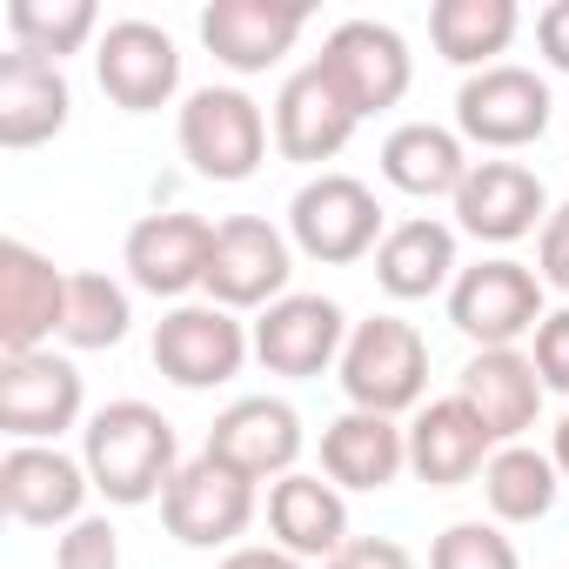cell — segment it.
Masks as SVG:
<instances>
[{"mask_svg":"<svg viewBox=\"0 0 569 569\" xmlns=\"http://www.w3.org/2000/svg\"><path fill=\"white\" fill-rule=\"evenodd\" d=\"M81 462H88L94 496H108L114 509H141V502L168 496V482L181 476V442H174V422L154 402L128 396V402H108V409L88 416Z\"/></svg>","mask_w":569,"mask_h":569,"instance_id":"1","label":"cell"},{"mask_svg":"<svg viewBox=\"0 0 569 569\" xmlns=\"http://www.w3.org/2000/svg\"><path fill=\"white\" fill-rule=\"evenodd\" d=\"M342 396L349 409H369V416H402L422 402L429 389V342L416 336V322L402 316H369L349 329V349H342Z\"/></svg>","mask_w":569,"mask_h":569,"instance_id":"2","label":"cell"},{"mask_svg":"<svg viewBox=\"0 0 569 569\" xmlns=\"http://www.w3.org/2000/svg\"><path fill=\"white\" fill-rule=\"evenodd\" d=\"M296 274V241L261 214H228L214 221V254H208V302L241 316V309H274Z\"/></svg>","mask_w":569,"mask_h":569,"instance_id":"3","label":"cell"},{"mask_svg":"<svg viewBox=\"0 0 569 569\" xmlns=\"http://www.w3.org/2000/svg\"><path fill=\"white\" fill-rule=\"evenodd\" d=\"M382 234H389L382 228V201L356 174H316L289 201V241L309 261H322V268H349V261L376 254Z\"/></svg>","mask_w":569,"mask_h":569,"instance_id":"4","label":"cell"},{"mask_svg":"<svg viewBox=\"0 0 569 569\" xmlns=\"http://www.w3.org/2000/svg\"><path fill=\"white\" fill-rule=\"evenodd\" d=\"M542 274L496 254V261H476L456 274L449 289V322L476 342V349H516L522 336L542 329Z\"/></svg>","mask_w":569,"mask_h":569,"instance_id":"5","label":"cell"},{"mask_svg":"<svg viewBox=\"0 0 569 569\" xmlns=\"http://www.w3.org/2000/svg\"><path fill=\"white\" fill-rule=\"evenodd\" d=\"M174 134L201 181H248L268 161V114L241 88H194Z\"/></svg>","mask_w":569,"mask_h":569,"instance_id":"6","label":"cell"},{"mask_svg":"<svg viewBox=\"0 0 569 569\" xmlns=\"http://www.w3.org/2000/svg\"><path fill=\"white\" fill-rule=\"evenodd\" d=\"M248 356H254V336L214 302H174L154 322V369L174 389H221L241 376Z\"/></svg>","mask_w":569,"mask_h":569,"instance_id":"7","label":"cell"},{"mask_svg":"<svg viewBox=\"0 0 569 569\" xmlns=\"http://www.w3.org/2000/svg\"><path fill=\"white\" fill-rule=\"evenodd\" d=\"M549 108H556V101H549V81H542L536 68L496 61V68H482V74L462 81V94H456V134L476 141V148L509 154V148L542 141Z\"/></svg>","mask_w":569,"mask_h":569,"instance_id":"8","label":"cell"},{"mask_svg":"<svg viewBox=\"0 0 569 569\" xmlns=\"http://www.w3.org/2000/svg\"><path fill=\"white\" fill-rule=\"evenodd\" d=\"M161 522H168V536L188 542V549H228V542L254 522V482H248L241 469H228L221 456L201 449V456L181 462V476L168 482Z\"/></svg>","mask_w":569,"mask_h":569,"instance_id":"9","label":"cell"},{"mask_svg":"<svg viewBox=\"0 0 569 569\" xmlns=\"http://www.w3.org/2000/svg\"><path fill=\"white\" fill-rule=\"evenodd\" d=\"M322 74L342 88V101L369 121L382 108H396L416 81V61H409V41L389 28V21H342L329 41H322Z\"/></svg>","mask_w":569,"mask_h":569,"instance_id":"10","label":"cell"},{"mask_svg":"<svg viewBox=\"0 0 569 569\" xmlns=\"http://www.w3.org/2000/svg\"><path fill=\"white\" fill-rule=\"evenodd\" d=\"M88 409V389H81V369L54 349H34V356H8L0 369V429L14 442H61Z\"/></svg>","mask_w":569,"mask_h":569,"instance_id":"11","label":"cell"},{"mask_svg":"<svg viewBox=\"0 0 569 569\" xmlns=\"http://www.w3.org/2000/svg\"><path fill=\"white\" fill-rule=\"evenodd\" d=\"M94 81H101V94H108L114 108L154 114V108H168L174 88H181V48H174V34L154 28V21H114V28H101V41H94Z\"/></svg>","mask_w":569,"mask_h":569,"instance_id":"12","label":"cell"},{"mask_svg":"<svg viewBox=\"0 0 569 569\" xmlns=\"http://www.w3.org/2000/svg\"><path fill=\"white\" fill-rule=\"evenodd\" d=\"M208 254H214V228L201 214H141L121 241V268L141 296L181 302L188 289H208Z\"/></svg>","mask_w":569,"mask_h":569,"instance_id":"13","label":"cell"},{"mask_svg":"<svg viewBox=\"0 0 569 569\" xmlns=\"http://www.w3.org/2000/svg\"><path fill=\"white\" fill-rule=\"evenodd\" d=\"M88 462L61 456L54 442H14L0 456V509L28 529H74L88 516Z\"/></svg>","mask_w":569,"mask_h":569,"instance_id":"14","label":"cell"},{"mask_svg":"<svg viewBox=\"0 0 569 569\" xmlns=\"http://www.w3.org/2000/svg\"><path fill=\"white\" fill-rule=\"evenodd\" d=\"M342 349H349V316L329 296H281L274 309L254 316V362L268 376L309 382L329 362H342Z\"/></svg>","mask_w":569,"mask_h":569,"instance_id":"15","label":"cell"},{"mask_svg":"<svg viewBox=\"0 0 569 569\" xmlns=\"http://www.w3.org/2000/svg\"><path fill=\"white\" fill-rule=\"evenodd\" d=\"M61 322H68V274L28 241H0V349L34 356L48 349V336H61Z\"/></svg>","mask_w":569,"mask_h":569,"instance_id":"16","label":"cell"},{"mask_svg":"<svg viewBox=\"0 0 569 569\" xmlns=\"http://www.w3.org/2000/svg\"><path fill=\"white\" fill-rule=\"evenodd\" d=\"M208 456H221L248 482H281V476H296V456H302V416L281 396H241L214 416Z\"/></svg>","mask_w":569,"mask_h":569,"instance_id":"17","label":"cell"},{"mask_svg":"<svg viewBox=\"0 0 569 569\" xmlns=\"http://www.w3.org/2000/svg\"><path fill=\"white\" fill-rule=\"evenodd\" d=\"M356 121H362V114H356V108L342 101V88L322 74V61L296 68L289 81H281V94H274V148H281V161H309V168L336 161V154L349 148Z\"/></svg>","mask_w":569,"mask_h":569,"instance_id":"18","label":"cell"},{"mask_svg":"<svg viewBox=\"0 0 569 569\" xmlns=\"http://www.w3.org/2000/svg\"><path fill=\"white\" fill-rule=\"evenodd\" d=\"M536 221H549V194H542V174L522 161H476L469 181L456 188V228L476 241L509 248L536 234Z\"/></svg>","mask_w":569,"mask_h":569,"instance_id":"19","label":"cell"},{"mask_svg":"<svg viewBox=\"0 0 569 569\" xmlns=\"http://www.w3.org/2000/svg\"><path fill=\"white\" fill-rule=\"evenodd\" d=\"M456 396L469 402V416L489 429L496 449L522 442V429H536V409H542V376L522 349H476L456 376Z\"/></svg>","mask_w":569,"mask_h":569,"instance_id":"20","label":"cell"},{"mask_svg":"<svg viewBox=\"0 0 569 569\" xmlns=\"http://www.w3.org/2000/svg\"><path fill=\"white\" fill-rule=\"evenodd\" d=\"M309 28V8H274V0H214L201 8V48L234 74H268Z\"/></svg>","mask_w":569,"mask_h":569,"instance_id":"21","label":"cell"},{"mask_svg":"<svg viewBox=\"0 0 569 569\" xmlns=\"http://www.w3.org/2000/svg\"><path fill=\"white\" fill-rule=\"evenodd\" d=\"M489 456H496V442H489V429L469 416L462 396H442V402L416 409V422H409V476H416V482H429V489H462V482H476V476L489 469Z\"/></svg>","mask_w":569,"mask_h":569,"instance_id":"22","label":"cell"},{"mask_svg":"<svg viewBox=\"0 0 569 569\" xmlns=\"http://www.w3.org/2000/svg\"><path fill=\"white\" fill-rule=\"evenodd\" d=\"M268 536L302 556V562H329L342 542H349V502L329 476H281L268 482Z\"/></svg>","mask_w":569,"mask_h":569,"instance_id":"23","label":"cell"},{"mask_svg":"<svg viewBox=\"0 0 569 569\" xmlns=\"http://www.w3.org/2000/svg\"><path fill=\"white\" fill-rule=\"evenodd\" d=\"M456 228L436 214L396 221L376 248V289L389 302H429L436 289H456Z\"/></svg>","mask_w":569,"mask_h":569,"instance_id":"24","label":"cell"},{"mask_svg":"<svg viewBox=\"0 0 569 569\" xmlns=\"http://www.w3.org/2000/svg\"><path fill=\"white\" fill-rule=\"evenodd\" d=\"M409 469V429H396V416H369V409H349L322 429V476L336 489H389L396 476Z\"/></svg>","mask_w":569,"mask_h":569,"instance_id":"25","label":"cell"},{"mask_svg":"<svg viewBox=\"0 0 569 569\" xmlns=\"http://www.w3.org/2000/svg\"><path fill=\"white\" fill-rule=\"evenodd\" d=\"M68 74L34 54H0V148H41L68 128Z\"/></svg>","mask_w":569,"mask_h":569,"instance_id":"26","label":"cell"},{"mask_svg":"<svg viewBox=\"0 0 569 569\" xmlns=\"http://www.w3.org/2000/svg\"><path fill=\"white\" fill-rule=\"evenodd\" d=\"M469 154H462V134L456 128H436V121H402L389 141H382V174H389V188H402V194H416V201H436V194H449L456 201V188L469 181Z\"/></svg>","mask_w":569,"mask_h":569,"instance_id":"27","label":"cell"},{"mask_svg":"<svg viewBox=\"0 0 569 569\" xmlns=\"http://www.w3.org/2000/svg\"><path fill=\"white\" fill-rule=\"evenodd\" d=\"M522 14L516 0H436L429 8V41L449 68H496V54H509Z\"/></svg>","mask_w":569,"mask_h":569,"instance_id":"28","label":"cell"},{"mask_svg":"<svg viewBox=\"0 0 569 569\" xmlns=\"http://www.w3.org/2000/svg\"><path fill=\"white\" fill-rule=\"evenodd\" d=\"M556 489H562L556 462L542 449H529V442L496 449L489 469H482V502H489L496 522H542L556 509Z\"/></svg>","mask_w":569,"mask_h":569,"instance_id":"29","label":"cell"},{"mask_svg":"<svg viewBox=\"0 0 569 569\" xmlns=\"http://www.w3.org/2000/svg\"><path fill=\"white\" fill-rule=\"evenodd\" d=\"M8 34H14V54L61 68L68 54H81L101 34V14H94V0H8Z\"/></svg>","mask_w":569,"mask_h":569,"instance_id":"30","label":"cell"},{"mask_svg":"<svg viewBox=\"0 0 569 569\" xmlns=\"http://www.w3.org/2000/svg\"><path fill=\"white\" fill-rule=\"evenodd\" d=\"M128 322H134V309H128L121 281H108L94 268L68 274V322H61V342L68 349H114L128 336Z\"/></svg>","mask_w":569,"mask_h":569,"instance_id":"31","label":"cell"},{"mask_svg":"<svg viewBox=\"0 0 569 569\" xmlns=\"http://www.w3.org/2000/svg\"><path fill=\"white\" fill-rule=\"evenodd\" d=\"M429 569H522V556L496 522H449L429 542Z\"/></svg>","mask_w":569,"mask_h":569,"instance_id":"32","label":"cell"},{"mask_svg":"<svg viewBox=\"0 0 569 569\" xmlns=\"http://www.w3.org/2000/svg\"><path fill=\"white\" fill-rule=\"evenodd\" d=\"M54 569H121V529L108 516H81L54 542Z\"/></svg>","mask_w":569,"mask_h":569,"instance_id":"33","label":"cell"},{"mask_svg":"<svg viewBox=\"0 0 569 569\" xmlns=\"http://www.w3.org/2000/svg\"><path fill=\"white\" fill-rule=\"evenodd\" d=\"M529 362H536V376H542V389H556V396H569V309H556V316H542V329H536V349H529Z\"/></svg>","mask_w":569,"mask_h":569,"instance_id":"34","label":"cell"},{"mask_svg":"<svg viewBox=\"0 0 569 569\" xmlns=\"http://www.w3.org/2000/svg\"><path fill=\"white\" fill-rule=\"evenodd\" d=\"M329 569H416V556H409L396 536H349V542L329 556Z\"/></svg>","mask_w":569,"mask_h":569,"instance_id":"35","label":"cell"},{"mask_svg":"<svg viewBox=\"0 0 569 569\" xmlns=\"http://www.w3.org/2000/svg\"><path fill=\"white\" fill-rule=\"evenodd\" d=\"M536 274H542V289H562V296H569V201L542 221V241H536Z\"/></svg>","mask_w":569,"mask_h":569,"instance_id":"36","label":"cell"},{"mask_svg":"<svg viewBox=\"0 0 569 569\" xmlns=\"http://www.w3.org/2000/svg\"><path fill=\"white\" fill-rule=\"evenodd\" d=\"M536 48L556 74H569V0H549V8L536 14Z\"/></svg>","mask_w":569,"mask_h":569,"instance_id":"37","label":"cell"},{"mask_svg":"<svg viewBox=\"0 0 569 569\" xmlns=\"http://www.w3.org/2000/svg\"><path fill=\"white\" fill-rule=\"evenodd\" d=\"M221 569H309L302 556H289L281 542H241V549H228L221 556Z\"/></svg>","mask_w":569,"mask_h":569,"instance_id":"38","label":"cell"},{"mask_svg":"<svg viewBox=\"0 0 569 569\" xmlns=\"http://www.w3.org/2000/svg\"><path fill=\"white\" fill-rule=\"evenodd\" d=\"M549 462H556V476L569 482V416L556 422V442H549Z\"/></svg>","mask_w":569,"mask_h":569,"instance_id":"39","label":"cell"}]
</instances>
